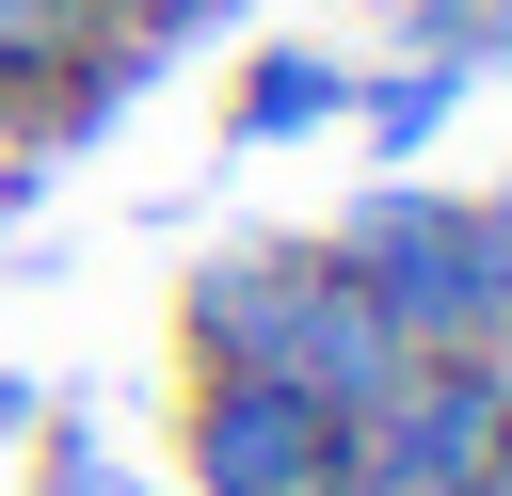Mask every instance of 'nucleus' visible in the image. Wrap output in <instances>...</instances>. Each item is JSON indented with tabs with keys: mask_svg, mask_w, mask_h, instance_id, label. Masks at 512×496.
Here are the masks:
<instances>
[{
	"mask_svg": "<svg viewBox=\"0 0 512 496\" xmlns=\"http://www.w3.org/2000/svg\"><path fill=\"white\" fill-rule=\"evenodd\" d=\"M320 240L368 272V304H384L416 352H512V176H496V192L368 176Z\"/></svg>",
	"mask_w": 512,
	"mask_h": 496,
	"instance_id": "2",
	"label": "nucleus"
},
{
	"mask_svg": "<svg viewBox=\"0 0 512 496\" xmlns=\"http://www.w3.org/2000/svg\"><path fill=\"white\" fill-rule=\"evenodd\" d=\"M400 352L416 336L368 304V272L336 240H224L176 288V368H256V384H304L336 416H368L400 384Z\"/></svg>",
	"mask_w": 512,
	"mask_h": 496,
	"instance_id": "1",
	"label": "nucleus"
},
{
	"mask_svg": "<svg viewBox=\"0 0 512 496\" xmlns=\"http://www.w3.org/2000/svg\"><path fill=\"white\" fill-rule=\"evenodd\" d=\"M352 496H512V352H400L352 416Z\"/></svg>",
	"mask_w": 512,
	"mask_h": 496,
	"instance_id": "3",
	"label": "nucleus"
},
{
	"mask_svg": "<svg viewBox=\"0 0 512 496\" xmlns=\"http://www.w3.org/2000/svg\"><path fill=\"white\" fill-rule=\"evenodd\" d=\"M176 480L192 496H352V416L256 368H176Z\"/></svg>",
	"mask_w": 512,
	"mask_h": 496,
	"instance_id": "4",
	"label": "nucleus"
},
{
	"mask_svg": "<svg viewBox=\"0 0 512 496\" xmlns=\"http://www.w3.org/2000/svg\"><path fill=\"white\" fill-rule=\"evenodd\" d=\"M32 496H128V448L96 416H32Z\"/></svg>",
	"mask_w": 512,
	"mask_h": 496,
	"instance_id": "7",
	"label": "nucleus"
},
{
	"mask_svg": "<svg viewBox=\"0 0 512 496\" xmlns=\"http://www.w3.org/2000/svg\"><path fill=\"white\" fill-rule=\"evenodd\" d=\"M16 176H32V160H0V224H16Z\"/></svg>",
	"mask_w": 512,
	"mask_h": 496,
	"instance_id": "9",
	"label": "nucleus"
},
{
	"mask_svg": "<svg viewBox=\"0 0 512 496\" xmlns=\"http://www.w3.org/2000/svg\"><path fill=\"white\" fill-rule=\"evenodd\" d=\"M464 96H480L464 64H432V48H400V64H352V112H336V128L368 144V176H416V160L448 144V112H464Z\"/></svg>",
	"mask_w": 512,
	"mask_h": 496,
	"instance_id": "5",
	"label": "nucleus"
},
{
	"mask_svg": "<svg viewBox=\"0 0 512 496\" xmlns=\"http://www.w3.org/2000/svg\"><path fill=\"white\" fill-rule=\"evenodd\" d=\"M336 112H352V64H336V48H256V64L224 80V144H240V160H256V144H320Z\"/></svg>",
	"mask_w": 512,
	"mask_h": 496,
	"instance_id": "6",
	"label": "nucleus"
},
{
	"mask_svg": "<svg viewBox=\"0 0 512 496\" xmlns=\"http://www.w3.org/2000/svg\"><path fill=\"white\" fill-rule=\"evenodd\" d=\"M32 416H48V400H32V384H16V368H0V448H16V432H32Z\"/></svg>",
	"mask_w": 512,
	"mask_h": 496,
	"instance_id": "8",
	"label": "nucleus"
}]
</instances>
